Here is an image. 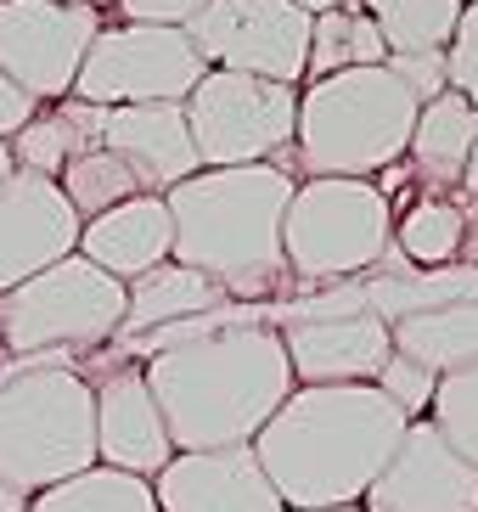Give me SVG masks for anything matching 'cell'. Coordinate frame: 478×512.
<instances>
[{
    "instance_id": "6da1fadb",
    "label": "cell",
    "mask_w": 478,
    "mask_h": 512,
    "mask_svg": "<svg viewBox=\"0 0 478 512\" xmlns=\"http://www.w3.org/2000/svg\"><path fill=\"white\" fill-rule=\"evenodd\" d=\"M405 428L411 417H400L372 383H321V389L287 394L248 451L259 456L287 512L360 507V496L372 490Z\"/></svg>"
},
{
    "instance_id": "7a4b0ae2",
    "label": "cell",
    "mask_w": 478,
    "mask_h": 512,
    "mask_svg": "<svg viewBox=\"0 0 478 512\" xmlns=\"http://www.w3.org/2000/svg\"><path fill=\"white\" fill-rule=\"evenodd\" d=\"M141 377L158 400L175 456L254 445V434L276 417V406L299 389L270 321L220 327L209 338L175 344L141 361Z\"/></svg>"
},
{
    "instance_id": "3957f363",
    "label": "cell",
    "mask_w": 478,
    "mask_h": 512,
    "mask_svg": "<svg viewBox=\"0 0 478 512\" xmlns=\"http://www.w3.org/2000/svg\"><path fill=\"white\" fill-rule=\"evenodd\" d=\"M293 175L282 164L197 169L192 181L164 192L175 248L169 259L203 271L231 304H265L287 293L282 259V209L293 197Z\"/></svg>"
},
{
    "instance_id": "277c9868",
    "label": "cell",
    "mask_w": 478,
    "mask_h": 512,
    "mask_svg": "<svg viewBox=\"0 0 478 512\" xmlns=\"http://www.w3.org/2000/svg\"><path fill=\"white\" fill-rule=\"evenodd\" d=\"M96 467V394L68 355H34L0 372V479L40 496Z\"/></svg>"
},
{
    "instance_id": "5b68a950",
    "label": "cell",
    "mask_w": 478,
    "mask_h": 512,
    "mask_svg": "<svg viewBox=\"0 0 478 512\" xmlns=\"http://www.w3.org/2000/svg\"><path fill=\"white\" fill-rule=\"evenodd\" d=\"M417 124V102L400 91L389 68H344V74L315 79L299 96L293 119V158L332 181H372L405 158Z\"/></svg>"
},
{
    "instance_id": "8992f818",
    "label": "cell",
    "mask_w": 478,
    "mask_h": 512,
    "mask_svg": "<svg viewBox=\"0 0 478 512\" xmlns=\"http://www.w3.org/2000/svg\"><path fill=\"white\" fill-rule=\"evenodd\" d=\"M394 248V203L372 181L293 186L282 209V259L293 282H355Z\"/></svg>"
},
{
    "instance_id": "52a82bcc",
    "label": "cell",
    "mask_w": 478,
    "mask_h": 512,
    "mask_svg": "<svg viewBox=\"0 0 478 512\" xmlns=\"http://www.w3.org/2000/svg\"><path fill=\"white\" fill-rule=\"evenodd\" d=\"M124 327V282L96 271L90 259L68 254L40 276L0 293V344L12 361L68 355L113 344Z\"/></svg>"
},
{
    "instance_id": "ba28073f",
    "label": "cell",
    "mask_w": 478,
    "mask_h": 512,
    "mask_svg": "<svg viewBox=\"0 0 478 512\" xmlns=\"http://www.w3.org/2000/svg\"><path fill=\"white\" fill-rule=\"evenodd\" d=\"M270 327L287 349L293 383L321 389V383H372L383 361L394 355L389 327L366 310L360 282H338L310 299H276Z\"/></svg>"
},
{
    "instance_id": "9c48e42d",
    "label": "cell",
    "mask_w": 478,
    "mask_h": 512,
    "mask_svg": "<svg viewBox=\"0 0 478 512\" xmlns=\"http://www.w3.org/2000/svg\"><path fill=\"white\" fill-rule=\"evenodd\" d=\"M186 136L197 147L203 169H242L270 164L293 147V119H299V91L254 74H225L209 68L197 91L180 102Z\"/></svg>"
},
{
    "instance_id": "30bf717a",
    "label": "cell",
    "mask_w": 478,
    "mask_h": 512,
    "mask_svg": "<svg viewBox=\"0 0 478 512\" xmlns=\"http://www.w3.org/2000/svg\"><path fill=\"white\" fill-rule=\"evenodd\" d=\"M209 62L197 57L186 29H147L113 23L90 40L74 79V102L90 107H135V102H186Z\"/></svg>"
},
{
    "instance_id": "8fae6325",
    "label": "cell",
    "mask_w": 478,
    "mask_h": 512,
    "mask_svg": "<svg viewBox=\"0 0 478 512\" xmlns=\"http://www.w3.org/2000/svg\"><path fill=\"white\" fill-rule=\"evenodd\" d=\"M102 12L90 0H0V74L34 107L68 102Z\"/></svg>"
},
{
    "instance_id": "7c38bea8",
    "label": "cell",
    "mask_w": 478,
    "mask_h": 512,
    "mask_svg": "<svg viewBox=\"0 0 478 512\" xmlns=\"http://www.w3.org/2000/svg\"><path fill=\"white\" fill-rule=\"evenodd\" d=\"M186 40L209 68L299 85L310 57V17L293 0H209L186 23Z\"/></svg>"
},
{
    "instance_id": "4fadbf2b",
    "label": "cell",
    "mask_w": 478,
    "mask_h": 512,
    "mask_svg": "<svg viewBox=\"0 0 478 512\" xmlns=\"http://www.w3.org/2000/svg\"><path fill=\"white\" fill-rule=\"evenodd\" d=\"M360 512H478V467L450 451L428 417H417L360 496Z\"/></svg>"
},
{
    "instance_id": "5bb4252c",
    "label": "cell",
    "mask_w": 478,
    "mask_h": 512,
    "mask_svg": "<svg viewBox=\"0 0 478 512\" xmlns=\"http://www.w3.org/2000/svg\"><path fill=\"white\" fill-rule=\"evenodd\" d=\"M74 248H79V214L68 209L57 181L12 169V181L0 186V293H12L17 282H29L45 265L68 259Z\"/></svg>"
},
{
    "instance_id": "9a60e30c",
    "label": "cell",
    "mask_w": 478,
    "mask_h": 512,
    "mask_svg": "<svg viewBox=\"0 0 478 512\" xmlns=\"http://www.w3.org/2000/svg\"><path fill=\"white\" fill-rule=\"evenodd\" d=\"M158 512H287L248 445L231 451H180L152 479Z\"/></svg>"
},
{
    "instance_id": "2e32d148",
    "label": "cell",
    "mask_w": 478,
    "mask_h": 512,
    "mask_svg": "<svg viewBox=\"0 0 478 512\" xmlns=\"http://www.w3.org/2000/svg\"><path fill=\"white\" fill-rule=\"evenodd\" d=\"M96 394V462L135 473V479H158L175 456L169 445V428L158 417V400H152L141 366H113L90 383Z\"/></svg>"
},
{
    "instance_id": "e0dca14e",
    "label": "cell",
    "mask_w": 478,
    "mask_h": 512,
    "mask_svg": "<svg viewBox=\"0 0 478 512\" xmlns=\"http://www.w3.org/2000/svg\"><path fill=\"white\" fill-rule=\"evenodd\" d=\"M96 147H107L124 169L135 175V186L152 197H164L169 186L192 181L197 147L186 136V113L180 102H135V107H102V130Z\"/></svg>"
},
{
    "instance_id": "ac0fdd59",
    "label": "cell",
    "mask_w": 478,
    "mask_h": 512,
    "mask_svg": "<svg viewBox=\"0 0 478 512\" xmlns=\"http://www.w3.org/2000/svg\"><path fill=\"white\" fill-rule=\"evenodd\" d=\"M169 248H175V231H169V203L164 197H130L119 209L96 214L79 226V259H90L96 271L119 276V282H135V276H147L152 265H164Z\"/></svg>"
},
{
    "instance_id": "d6986e66",
    "label": "cell",
    "mask_w": 478,
    "mask_h": 512,
    "mask_svg": "<svg viewBox=\"0 0 478 512\" xmlns=\"http://www.w3.org/2000/svg\"><path fill=\"white\" fill-rule=\"evenodd\" d=\"M214 304H225V293L209 282V276L164 259V265H152L147 276L124 282V327H119L113 344L141 338V332H158V327H169V321L203 316V310H214Z\"/></svg>"
},
{
    "instance_id": "ffe728a7",
    "label": "cell",
    "mask_w": 478,
    "mask_h": 512,
    "mask_svg": "<svg viewBox=\"0 0 478 512\" xmlns=\"http://www.w3.org/2000/svg\"><path fill=\"white\" fill-rule=\"evenodd\" d=\"M389 344H394V355L428 366L434 377L456 372V366H473L478 361V299H450V304H434V310L389 321Z\"/></svg>"
},
{
    "instance_id": "44dd1931",
    "label": "cell",
    "mask_w": 478,
    "mask_h": 512,
    "mask_svg": "<svg viewBox=\"0 0 478 512\" xmlns=\"http://www.w3.org/2000/svg\"><path fill=\"white\" fill-rule=\"evenodd\" d=\"M473 141H478V113L467 96L445 91L434 102L417 107V124H411V169L422 181H439V186H462V169L473 158Z\"/></svg>"
},
{
    "instance_id": "7402d4cb",
    "label": "cell",
    "mask_w": 478,
    "mask_h": 512,
    "mask_svg": "<svg viewBox=\"0 0 478 512\" xmlns=\"http://www.w3.org/2000/svg\"><path fill=\"white\" fill-rule=\"evenodd\" d=\"M389 62V46L383 34L372 29V17L360 6H338V12H321L310 17V57H304V74L327 79V74H344V68H383Z\"/></svg>"
},
{
    "instance_id": "603a6c76",
    "label": "cell",
    "mask_w": 478,
    "mask_h": 512,
    "mask_svg": "<svg viewBox=\"0 0 478 512\" xmlns=\"http://www.w3.org/2000/svg\"><path fill=\"white\" fill-rule=\"evenodd\" d=\"M23 512H158V501H152V479H135V473L96 462L74 479L29 496Z\"/></svg>"
},
{
    "instance_id": "cb8c5ba5",
    "label": "cell",
    "mask_w": 478,
    "mask_h": 512,
    "mask_svg": "<svg viewBox=\"0 0 478 512\" xmlns=\"http://www.w3.org/2000/svg\"><path fill=\"white\" fill-rule=\"evenodd\" d=\"M462 237H467V214L456 197H422L405 209V220L394 226V254L411 271H445L462 259Z\"/></svg>"
},
{
    "instance_id": "d4e9b609",
    "label": "cell",
    "mask_w": 478,
    "mask_h": 512,
    "mask_svg": "<svg viewBox=\"0 0 478 512\" xmlns=\"http://www.w3.org/2000/svg\"><path fill=\"white\" fill-rule=\"evenodd\" d=\"M372 17V29L383 34L389 57L400 51H445L462 17V0H355Z\"/></svg>"
},
{
    "instance_id": "484cf974",
    "label": "cell",
    "mask_w": 478,
    "mask_h": 512,
    "mask_svg": "<svg viewBox=\"0 0 478 512\" xmlns=\"http://www.w3.org/2000/svg\"><path fill=\"white\" fill-rule=\"evenodd\" d=\"M57 192L68 197V209H74L79 226H85V220H96V214L119 209V203H130V197H141V186H135V175L107 147H85V152H74V158L62 164Z\"/></svg>"
},
{
    "instance_id": "4316f807",
    "label": "cell",
    "mask_w": 478,
    "mask_h": 512,
    "mask_svg": "<svg viewBox=\"0 0 478 512\" xmlns=\"http://www.w3.org/2000/svg\"><path fill=\"white\" fill-rule=\"evenodd\" d=\"M90 141L74 130V119L62 113V107H51V113H34L23 130H17L12 141H6V152H12V169H23V175H40V181H57L62 164L74 158V152H85Z\"/></svg>"
},
{
    "instance_id": "83f0119b",
    "label": "cell",
    "mask_w": 478,
    "mask_h": 512,
    "mask_svg": "<svg viewBox=\"0 0 478 512\" xmlns=\"http://www.w3.org/2000/svg\"><path fill=\"white\" fill-rule=\"evenodd\" d=\"M428 422L439 428L456 456L478 467V361L473 366H456L434 383V406H428Z\"/></svg>"
},
{
    "instance_id": "f1b7e54d",
    "label": "cell",
    "mask_w": 478,
    "mask_h": 512,
    "mask_svg": "<svg viewBox=\"0 0 478 512\" xmlns=\"http://www.w3.org/2000/svg\"><path fill=\"white\" fill-rule=\"evenodd\" d=\"M434 383H439V377L428 372V366L405 361V355H389V361H383V372L372 377V389L383 394L400 417H411V422L428 417V406H434Z\"/></svg>"
},
{
    "instance_id": "f546056e",
    "label": "cell",
    "mask_w": 478,
    "mask_h": 512,
    "mask_svg": "<svg viewBox=\"0 0 478 512\" xmlns=\"http://www.w3.org/2000/svg\"><path fill=\"white\" fill-rule=\"evenodd\" d=\"M445 79L450 91L467 96L478 113V6H462V17H456V34L445 46Z\"/></svg>"
},
{
    "instance_id": "4dcf8cb0",
    "label": "cell",
    "mask_w": 478,
    "mask_h": 512,
    "mask_svg": "<svg viewBox=\"0 0 478 512\" xmlns=\"http://www.w3.org/2000/svg\"><path fill=\"white\" fill-rule=\"evenodd\" d=\"M383 68L400 79V91L411 96L417 107L450 91V79H445V51H400V57H389Z\"/></svg>"
},
{
    "instance_id": "1f68e13d",
    "label": "cell",
    "mask_w": 478,
    "mask_h": 512,
    "mask_svg": "<svg viewBox=\"0 0 478 512\" xmlns=\"http://www.w3.org/2000/svg\"><path fill=\"white\" fill-rule=\"evenodd\" d=\"M209 0H119L124 23H147V29H186Z\"/></svg>"
},
{
    "instance_id": "d6a6232c",
    "label": "cell",
    "mask_w": 478,
    "mask_h": 512,
    "mask_svg": "<svg viewBox=\"0 0 478 512\" xmlns=\"http://www.w3.org/2000/svg\"><path fill=\"white\" fill-rule=\"evenodd\" d=\"M34 113H40V107H34L29 96H23V91L12 85V79L0 74V141H12L17 130H23V124L34 119Z\"/></svg>"
},
{
    "instance_id": "836d02e7",
    "label": "cell",
    "mask_w": 478,
    "mask_h": 512,
    "mask_svg": "<svg viewBox=\"0 0 478 512\" xmlns=\"http://www.w3.org/2000/svg\"><path fill=\"white\" fill-rule=\"evenodd\" d=\"M462 214H467V237H462V259L456 265H473L478 271V197H462Z\"/></svg>"
},
{
    "instance_id": "e575fe53",
    "label": "cell",
    "mask_w": 478,
    "mask_h": 512,
    "mask_svg": "<svg viewBox=\"0 0 478 512\" xmlns=\"http://www.w3.org/2000/svg\"><path fill=\"white\" fill-rule=\"evenodd\" d=\"M29 507V496H23V490H12V484L0 479V512H23Z\"/></svg>"
},
{
    "instance_id": "d590c367",
    "label": "cell",
    "mask_w": 478,
    "mask_h": 512,
    "mask_svg": "<svg viewBox=\"0 0 478 512\" xmlns=\"http://www.w3.org/2000/svg\"><path fill=\"white\" fill-rule=\"evenodd\" d=\"M462 197H478V141H473V158L462 169Z\"/></svg>"
},
{
    "instance_id": "8d00e7d4",
    "label": "cell",
    "mask_w": 478,
    "mask_h": 512,
    "mask_svg": "<svg viewBox=\"0 0 478 512\" xmlns=\"http://www.w3.org/2000/svg\"><path fill=\"white\" fill-rule=\"evenodd\" d=\"M293 6H299L304 17H321V12H338L344 0H293Z\"/></svg>"
},
{
    "instance_id": "74e56055",
    "label": "cell",
    "mask_w": 478,
    "mask_h": 512,
    "mask_svg": "<svg viewBox=\"0 0 478 512\" xmlns=\"http://www.w3.org/2000/svg\"><path fill=\"white\" fill-rule=\"evenodd\" d=\"M12 181V152H6V141H0V186Z\"/></svg>"
},
{
    "instance_id": "f35d334b",
    "label": "cell",
    "mask_w": 478,
    "mask_h": 512,
    "mask_svg": "<svg viewBox=\"0 0 478 512\" xmlns=\"http://www.w3.org/2000/svg\"><path fill=\"white\" fill-rule=\"evenodd\" d=\"M293 512H360V507H293Z\"/></svg>"
},
{
    "instance_id": "ab89813d",
    "label": "cell",
    "mask_w": 478,
    "mask_h": 512,
    "mask_svg": "<svg viewBox=\"0 0 478 512\" xmlns=\"http://www.w3.org/2000/svg\"><path fill=\"white\" fill-rule=\"evenodd\" d=\"M0 366H6V344H0Z\"/></svg>"
},
{
    "instance_id": "60d3db41",
    "label": "cell",
    "mask_w": 478,
    "mask_h": 512,
    "mask_svg": "<svg viewBox=\"0 0 478 512\" xmlns=\"http://www.w3.org/2000/svg\"><path fill=\"white\" fill-rule=\"evenodd\" d=\"M462 6H478V0H462Z\"/></svg>"
}]
</instances>
